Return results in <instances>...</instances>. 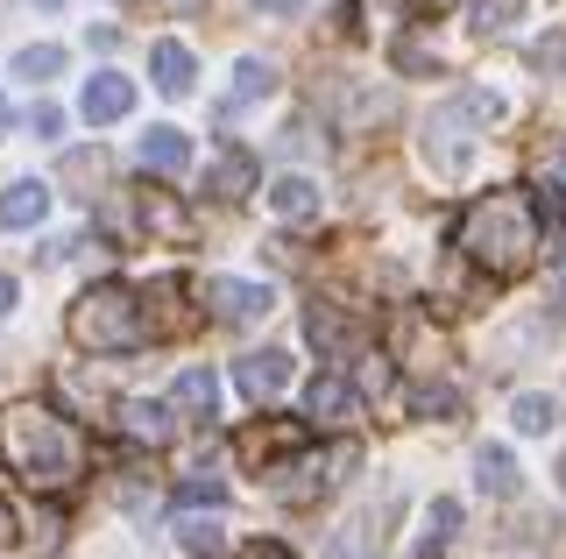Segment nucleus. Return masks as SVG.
Instances as JSON below:
<instances>
[{"instance_id":"f257e3e1","label":"nucleus","mask_w":566,"mask_h":559,"mask_svg":"<svg viewBox=\"0 0 566 559\" xmlns=\"http://www.w3.org/2000/svg\"><path fill=\"white\" fill-rule=\"evenodd\" d=\"M0 453L29 488H71V475H78V432L57 411H35V404L0 411Z\"/></svg>"},{"instance_id":"f03ea898","label":"nucleus","mask_w":566,"mask_h":559,"mask_svg":"<svg viewBox=\"0 0 566 559\" xmlns=\"http://www.w3.org/2000/svg\"><path fill=\"white\" fill-rule=\"evenodd\" d=\"M460 249L482 262L489 276H517L531 249H538V220H531V199L517 191H489L468 220H460Z\"/></svg>"},{"instance_id":"7ed1b4c3","label":"nucleus","mask_w":566,"mask_h":559,"mask_svg":"<svg viewBox=\"0 0 566 559\" xmlns=\"http://www.w3.org/2000/svg\"><path fill=\"white\" fill-rule=\"evenodd\" d=\"M71 340L93 355H135V347H149V312L128 284H93L71 305Z\"/></svg>"},{"instance_id":"20e7f679","label":"nucleus","mask_w":566,"mask_h":559,"mask_svg":"<svg viewBox=\"0 0 566 559\" xmlns=\"http://www.w3.org/2000/svg\"><path fill=\"white\" fill-rule=\"evenodd\" d=\"M489 120H495V99L489 93L447 99V107L432 114V128H424V164H432L439 178H460V170H468V156H474V135L468 128H489Z\"/></svg>"},{"instance_id":"39448f33","label":"nucleus","mask_w":566,"mask_h":559,"mask_svg":"<svg viewBox=\"0 0 566 559\" xmlns=\"http://www.w3.org/2000/svg\"><path fill=\"white\" fill-rule=\"evenodd\" d=\"M199 298L212 305V319L248 326V319H270L276 291H270V284H241V276H206V291H199Z\"/></svg>"},{"instance_id":"423d86ee","label":"nucleus","mask_w":566,"mask_h":559,"mask_svg":"<svg viewBox=\"0 0 566 559\" xmlns=\"http://www.w3.org/2000/svg\"><path fill=\"white\" fill-rule=\"evenodd\" d=\"M397 510H403V496H382V510L347 517V524H340V538H333V559H376V552H382V538H389V524H397Z\"/></svg>"},{"instance_id":"0eeeda50","label":"nucleus","mask_w":566,"mask_h":559,"mask_svg":"<svg viewBox=\"0 0 566 559\" xmlns=\"http://www.w3.org/2000/svg\"><path fill=\"white\" fill-rule=\"evenodd\" d=\"M135 107V78H120V72H93L85 78V93H78V114L93 120V128H106V120H120Z\"/></svg>"},{"instance_id":"6e6552de","label":"nucleus","mask_w":566,"mask_h":559,"mask_svg":"<svg viewBox=\"0 0 566 559\" xmlns=\"http://www.w3.org/2000/svg\"><path fill=\"white\" fill-rule=\"evenodd\" d=\"M305 340H312L326 361H347V355H361V326H354V319H340L333 305H312V312H305Z\"/></svg>"},{"instance_id":"1a4fd4ad","label":"nucleus","mask_w":566,"mask_h":559,"mask_svg":"<svg viewBox=\"0 0 566 559\" xmlns=\"http://www.w3.org/2000/svg\"><path fill=\"white\" fill-rule=\"evenodd\" d=\"M354 411H361V397H354V390H347V382L333 376V369L305 382V425H347Z\"/></svg>"},{"instance_id":"9d476101","label":"nucleus","mask_w":566,"mask_h":559,"mask_svg":"<svg viewBox=\"0 0 566 559\" xmlns=\"http://www.w3.org/2000/svg\"><path fill=\"white\" fill-rule=\"evenodd\" d=\"M234 382H241V397H255V404H270V397L283 390V382H291V355H283V347H262V355H241Z\"/></svg>"},{"instance_id":"9b49d317","label":"nucleus","mask_w":566,"mask_h":559,"mask_svg":"<svg viewBox=\"0 0 566 559\" xmlns=\"http://www.w3.org/2000/svg\"><path fill=\"white\" fill-rule=\"evenodd\" d=\"M50 213V184L43 178H14L0 191V226H14V234H29V226H43Z\"/></svg>"},{"instance_id":"f8f14e48","label":"nucleus","mask_w":566,"mask_h":559,"mask_svg":"<svg viewBox=\"0 0 566 559\" xmlns=\"http://www.w3.org/2000/svg\"><path fill=\"white\" fill-rule=\"evenodd\" d=\"M255 178H262V170H255V156H248V149H220L206 164V191H212V199H248Z\"/></svg>"},{"instance_id":"ddd939ff","label":"nucleus","mask_w":566,"mask_h":559,"mask_svg":"<svg viewBox=\"0 0 566 559\" xmlns=\"http://www.w3.org/2000/svg\"><path fill=\"white\" fill-rule=\"evenodd\" d=\"M135 156H142V170H156V178H177V170H191V143H185V128H149Z\"/></svg>"},{"instance_id":"4468645a","label":"nucleus","mask_w":566,"mask_h":559,"mask_svg":"<svg viewBox=\"0 0 566 559\" xmlns=\"http://www.w3.org/2000/svg\"><path fill=\"white\" fill-rule=\"evenodd\" d=\"M120 425H128V440H142V446H164L177 432V411L149 404V397H128V404H120Z\"/></svg>"},{"instance_id":"2eb2a0df","label":"nucleus","mask_w":566,"mask_h":559,"mask_svg":"<svg viewBox=\"0 0 566 559\" xmlns=\"http://www.w3.org/2000/svg\"><path fill=\"white\" fill-rule=\"evenodd\" d=\"M212 404H220V382H212V369H185L170 382V411L177 418H212Z\"/></svg>"},{"instance_id":"dca6fc26","label":"nucleus","mask_w":566,"mask_h":559,"mask_svg":"<svg viewBox=\"0 0 566 559\" xmlns=\"http://www.w3.org/2000/svg\"><path fill=\"white\" fill-rule=\"evenodd\" d=\"M270 213L276 220H318V184L312 178H276L270 184Z\"/></svg>"},{"instance_id":"f3484780","label":"nucleus","mask_w":566,"mask_h":559,"mask_svg":"<svg viewBox=\"0 0 566 559\" xmlns=\"http://www.w3.org/2000/svg\"><path fill=\"white\" fill-rule=\"evenodd\" d=\"M149 72H156V85H164L170 99H185L191 93V50L185 43H156L149 50Z\"/></svg>"},{"instance_id":"a211bd4d","label":"nucleus","mask_w":566,"mask_h":559,"mask_svg":"<svg viewBox=\"0 0 566 559\" xmlns=\"http://www.w3.org/2000/svg\"><path fill=\"white\" fill-rule=\"evenodd\" d=\"M453 531H460V503L453 496H439L432 503V517H424V531H418V559H439L453 546Z\"/></svg>"},{"instance_id":"6ab92c4d","label":"nucleus","mask_w":566,"mask_h":559,"mask_svg":"<svg viewBox=\"0 0 566 559\" xmlns=\"http://www.w3.org/2000/svg\"><path fill=\"white\" fill-rule=\"evenodd\" d=\"M474 482H482V496H517V461H510L503 446H482V461H474Z\"/></svg>"},{"instance_id":"aec40b11","label":"nucleus","mask_w":566,"mask_h":559,"mask_svg":"<svg viewBox=\"0 0 566 559\" xmlns=\"http://www.w3.org/2000/svg\"><path fill=\"white\" fill-rule=\"evenodd\" d=\"M177 546H185L191 559H220V546H227V531H220V517H177Z\"/></svg>"},{"instance_id":"412c9836","label":"nucleus","mask_w":566,"mask_h":559,"mask_svg":"<svg viewBox=\"0 0 566 559\" xmlns=\"http://www.w3.org/2000/svg\"><path fill=\"white\" fill-rule=\"evenodd\" d=\"M270 85H276V72H270V64H262V57H241V64H234V107H248V99H262Z\"/></svg>"},{"instance_id":"4be33fe9","label":"nucleus","mask_w":566,"mask_h":559,"mask_svg":"<svg viewBox=\"0 0 566 559\" xmlns=\"http://www.w3.org/2000/svg\"><path fill=\"white\" fill-rule=\"evenodd\" d=\"M199 503H206V510H220V503H227V482H220V475H191V482H177V510H199Z\"/></svg>"},{"instance_id":"5701e85b","label":"nucleus","mask_w":566,"mask_h":559,"mask_svg":"<svg viewBox=\"0 0 566 559\" xmlns=\"http://www.w3.org/2000/svg\"><path fill=\"white\" fill-rule=\"evenodd\" d=\"M64 72V50L57 43H29L22 57H14V78H57Z\"/></svg>"},{"instance_id":"b1692460","label":"nucleus","mask_w":566,"mask_h":559,"mask_svg":"<svg viewBox=\"0 0 566 559\" xmlns=\"http://www.w3.org/2000/svg\"><path fill=\"white\" fill-rule=\"evenodd\" d=\"M411 404H418V418H453L460 411V390H453V382H424Z\"/></svg>"},{"instance_id":"393cba45","label":"nucleus","mask_w":566,"mask_h":559,"mask_svg":"<svg viewBox=\"0 0 566 559\" xmlns=\"http://www.w3.org/2000/svg\"><path fill=\"white\" fill-rule=\"evenodd\" d=\"M553 425H559L553 397H517V432H553Z\"/></svg>"},{"instance_id":"a878e982","label":"nucleus","mask_w":566,"mask_h":559,"mask_svg":"<svg viewBox=\"0 0 566 559\" xmlns=\"http://www.w3.org/2000/svg\"><path fill=\"white\" fill-rule=\"evenodd\" d=\"M531 220H538L545 234H559V226H566V191H553V184H545L538 199H531Z\"/></svg>"},{"instance_id":"bb28decb","label":"nucleus","mask_w":566,"mask_h":559,"mask_svg":"<svg viewBox=\"0 0 566 559\" xmlns=\"http://www.w3.org/2000/svg\"><path fill=\"white\" fill-rule=\"evenodd\" d=\"M29 128H35V135H57V128H64V114L50 107V99H35V107H29Z\"/></svg>"},{"instance_id":"cd10ccee","label":"nucleus","mask_w":566,"mask_h":559,"mask_svg":"<svg viewBox=\"0 0 566 559\" xmlns=\"http://www.w3.org/2000/svg\"><path fill=\"white\" fill-rule=\"evenodd\" d=\"M517 8H524V0H482V29H503Z\"/></svg>"},{"instance_id":"c85d7f7f","label":"nucleus","mask_w":566,"mask_h":559,"mask_svg":"<svg viewBox=\"0 0 566 559\" xmlns=\"http://www.w3.org/2000/svg\"><path fill=\"white\" fill-rule=\"evenodd\" d=\"M538 72H566V36H553V43H538Z\"/></svg>"},{"instance_id":"c756f323","label":"nucleus","mask_w":566,"mask_h":559,"mask_svg":"<svg viewBox=\"0 0 566 559\" xmlns=\"http://www.w3.org/2000/svg\"><path fill=\"white\" fill-rule=\"evenodd\" d=\"M262 14H305V0H255Z\"/></svg>"},{"instance_id":"7c9ffc66","label":"nucleus","mask_w":566,"mask_h":559,"mask_svg":"<svg viewBox=\"0 0 566 559\" xmlns=\"http://www.w3.org/2000/svg\"><path fill=\"white\" fill-rule=\"evenodd\" d=\"M14 312V276H0V319Z\"/></svg>"},{"instance_id":"2f4dec72","label":"nucleus","mask_w":566,"mask_h":559,"mask_svg":"<svg viewBox=\"0 0 566 559\" xmlns=\"http://www.w3.org/2000/svg\"><path fill=\"white\" fill-rule=\"evenodd\" d=\"M248 559H291V552H283V546H255V552H248Z\"/></svg>"},{"instance_id":"473e14b6","label":"nucleus","mask_w":566,"mask_h":559,"mask_svg":"<svg viewBox=\"0 0 566 559\" xmlns=\"http://www.w3.org/2000/svg\"><path fill=\"white\" fill-rule=\"evenodd\" d=\"M553 291H559V305H566V255H559V270H553Z\"/></svg>"},{"instance_id":"72a5a7b5","label":"nucleus","mask_w":566,"mask_h":559,"mask_svg":"<svg viewBox=\"0 0 566 559\" xmlns=\"http://www.w3.org/2000/svg\"><path fill=\"white\" fill-rule=\"evenodd\" d=\"M0 538H14V517H8V503H0Z\"/></svg>"},{"instance_id":"f704fd0d","label":"nucleus","mask_w":566,"mask_h":559,"mask_svg":"<svg viewBox=\"0 0 566 559\" xmlns=\"http://www.w3.org/2000/svg\"><path fill=\"white\" fill-rule=\"evenodd\" d=\"M559 488H566V453H559Z\"/></svg>"},{"instance_id":"c9c22d12","label":"nucleus","mask_w":566,"mask_h":559,"mask_svg":"<svg viewBox=\"0 0 566 559\" xmlns=\"http://www.w3.org/2000/svg\"><path fill=\"white\" fill-rule=\"evenodd\" d=\"M35 8H64V0H35Z\"/></svg>"},{"instance_id":"e433bc0d","label":"nucleus","mask_w":566,"mask_h":559,"mask_svg":"<svg viewBox=\"0 0 566 559\" xmlns=\"http://www.w3.org/2000/svg\"><path fill=\"white\" fill-rule=\"evenodd\" d=\"M0 128H8V99H0Z\"/></svg>"},{"instance_id":"4c0bfd02","label":"nucleus","mask_w":566,"mask_h":559,"mask_svg":"<svg viewBox=\"0 0 566 559\" xmlns=\"http://www.w3.org/2000/svg\"><path fill=\"white\" fill-rule=\"evenodd\" d=\"M424 8H453V0H424Z\"/></svg>"},{"instance_id":"58836bf2","label":"nucleus","mask_w":566,"mask_h":559,"mask_svg":"<svg viewBox=\"0 0 566 559\" xmlns=\"http://www.w3.org/2000/svg\"><path fill=\"white\" fill-rule=\"evenodd\" d=\"M559 164H566V149H559Z\"/></svg>"}]
</instances>
